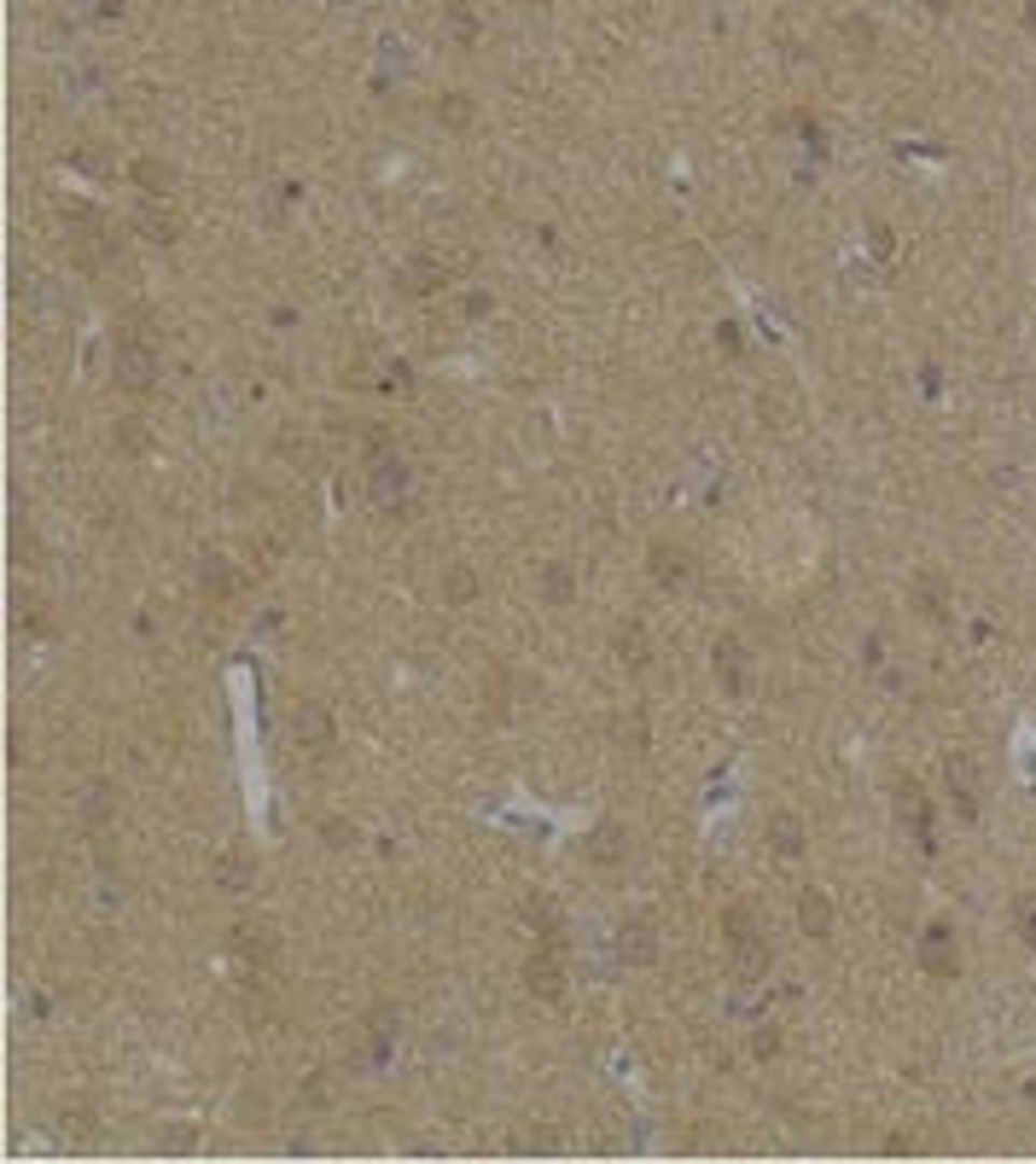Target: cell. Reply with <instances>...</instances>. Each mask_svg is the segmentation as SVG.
Listing matches in <instances>:
<instances>
[{"label":"cell","instance_id":"1","mask_svg":"<svg viewBox=\"0 0 1036 1164\" xmlns=\"http://www.w3.org/2000/svg\"><path fill=\"white\" fill-rule=\"evenodd\" d=\"M723 926H728V950H733V979L757 984L762 972H769V938H762L757 914L745 909V902H733V909L723 914Z\"/></svg>","mask_w":1036,"mask_h":1164},{"label":"cell","instance_id":"2","mask_svg":"<svg viewBox=\"0 0 1036 1164\" xmlns=\"http://www.w3.org/2000/svg\"><path fill=\"white\" fill-rule=\"evenodd\" d=\"M292 734L314 763H321V757H333V745H338V723H333V711H326L321 699H304V705L292 711Z\"/></svg>","mask_w":1036,"mask_h":1164},{"label":"cell","instance_id":"3","mask_svg":"<svg viewBox=\"0 0 1036 1164\" xmlns=\"http://www.w3.org/2000/svg\"><path fill=\"white\" fill-rule=\"evenodd\" d=\"M524 984L536 996H559L565 990V938H536V950L524 960Z\"/></svg>","mask_w":1036,"mask_h":1164},{"label":"cell","instance_id":"4","mask_svg":"<svg viewBox=\"0 0 1036 1164\" xmlns=\"http://www.w3.org/2000/svg\"><path fill=\"white\" fill-rule=\"evenodd\" d=\"M111 373H117L123 391H152L157 384V350H146L135 333L117 338V362H111Z\"/></svg>","mask_w":1036,"mask_h":1164},{"label":"cell","instance_id":"5","mask_svg":"<svg viewBox=\"0 0 1036 1164\" xmlns=\"http://www.w3.org/2000/svg\"><path fill=\"white\" fill-rule=\"evenodd\" d=\"M711 664H716V682H723L728 699H745V693H752V658H745V646L733 641V635L716 641V658H711Z\"/></svg>","mask_w":1036,"mask_h":1164},{"label":"cell","instance_id":"6","mask_svg":"<svg viewBox=\"0 0 1036 1164\" xmlns=\"http://www.w3.org/2000/svg\"><path fill=\"white\" fill-rule=\"evenodd\" d=\"M943 781H949V793H955L961 815H978V793H984V774H978V763H972L967 752L943 757Z\"/></svg>","mask_w":1036,"mask_h":1164},{"label":"cell","instance_id":"7","mask_svg":"<svg viewBox=\"0 0 1036 1164\" xmlns=\"http://www.w3.org/2000/svg\"><path fill=\"white\" fill-rule=\"evenodd\" d=\"M920 967L932 972V979H955V931L943 926H926V938H920Z\"/></svg>","mask_w":1036,"mask_h":1164},{"label":"cell","instance_id":"8","mask_svg":"<svg viewBox=\"0 0 1036 1164\" xmlns=\"http://www.w3.org/2000/svg\"><path fill=\"white\" fill-rule=\"evenodd\" d=\"M234 955L239 960H251V967H275V955H280V943H275V931L268 926H234Z\"/></svg>","mask_w":1036,"mask_h":1164},{"label":"cell","instance_id":"9","mask_svg":"<svg viewBox=\"0 0 1036 1164\" xmlns=\"http://www.w3.org/2000/svg\"><path fill=\"white\" fill-rule=\"evenodd\" d=\"M617 955H624L629 967H653L658 960V931L646 926V920H629V926L617 931Z\"/></svg>","mask_w":1036,"mask_h":1164},{"label":"cell","instance_id":"10","mask_svg":"<svg viewBox=\"0 0 1036 1164\" xmlns=\"http://www.w3.org/2000/svg\"><path fill=\"white\" fill-rule=\"evenodd\" d=\"M198 583H205V588H210V594H215V600H234L244 577H239V571H234V565H227V559H222V553H205V559H198Z\"/></svg>","mask_w":1036,"mask_h":1164},{"label":"cell","instance_id":"11","mask_svg":"<svg viewBox=\"0 0 1036 1164\" xmlns=\"http://www.w3.org/2000/svg\"><path fill=\"white\" fill-rule=\"evenodd\" d=\"M646 565H653V577L664 583V588H682V583H687V553L675 548V542H653Z\"/></svg>","mask_w":1036,"mask_h":1164},{"label":"cell","instance_id":"12","mask_svg":"<svg viewBox=\"0 0 1036 1164\" xmlns=\"http://www.w3.org/2000/svg\"><path fill=\"white\" fill-rule=\"evenodd\" d=\"M588 856H594L600 868H617V861L629 856V832L617 827V822H600V827H594V839H588Z\"/></svg>","mask_w":1036,"mask_h":1164},{"label":"cell","instance_id":"13","mask_svg":"<svg viewBox=\"0 0 1036 1164\" xmlns=\"http://www.w3.org/2000/svg\"><path fill=\"white\" fill-rule=\"evenodd\" d=\"M251 880H256V856H244V851L215 856V885L222 890H251Z\"/></svg>","mask_w":1036,"mask_h":1164},{"label":"cell","instance_id":"14","mask_svg":"<svg viewBox=\"0 0 1036 1164\" xmlns=\"http://www.w3.org/2000/svg\"><path fill=\"white\" fill-rule=\"evenodd\" d=\"M135 227H140L146 239H157V246H176V239H181V222H176L169 210H157V205H140V210H135Z\"/></svg>","mask_w":1036,"mask_h":1164},{"label":"cell","instance_id":"15","mask_svg":"<svg viewBox=\"0 0 1036 1164\" xmlns=\"http://www.w3.org/2000/svg\"><path fill=\"white\" fill-rule=\"evenodd\" d=\"M798 926L810 931V938H827L832 931V902L822 897V890H803L798 897Z\"/></svg>","mask_w":1036,"mask_h":1164},{"label":"cell","instance_id":"16","mask_svg":"<svg viewBox=\"0 0 1036 1164\" xmlns=\"http://www.w3.org/2000/svg\"><path fill=\"white\" fill-rule=\"evenodd\" d=\"M914 600H920V612H926V617H943L949 612V583L938 577V571H920V577H914Z\"/></svg>","mask_w":1036,"mask_h":1164},{"label":"cell","instance_id":"17","mask_svg":"<svg viewBox=\"0 0 1036 1164\" xmlns=\"http://www.w3.org/2000/svg\"><path fill=\"white\" fill-rule=\"evenodd\" d=\"M542 594H548V606H565V600L577 594V577H571L565 559H548V565H542Z\"/></svg>","mask_w":1036,"mask_h":1164},{"label":"cell","instance_id":"18","mask_svg":"<svg viewBox=\"0 0 1036 1164\" xmlns=\"http://www.w3.org/2000/svg\"><path fill=\"white\" fill-rule=\"evenodd\" d=\"M135 181H140V193H146V198H164L169 186H176V169H169L164 157H140V164H135Z\"/></svg>","mask_w":1036,"mask_h":1164},{"label":"cell","instance_id":"19","mask_svg":"<svg viewBox=\"0 0 1036 1164\" xmlns=\"http://www.w3.org/2000/svg\"><path fill=\"white\" fill-rule=\"evenodd\" d=\"M769 844H774L781 856H798V851H803V822H798L793 810H781V815L769 822Z\"/></svg>","mask_w":1036,"mask_h":1164},{"label":"cell","instance_id":"20","mask_svg":"<svg viewBox=\"0 0 1036 1164\" xmlns=\"http://www.w3.org/2000/svg\"><path fill=\"white\" fill-rule=\"evenodd\" d=\"M897 810L914 822V832H920V839L932 832V810H926V798H920V786H914V781H902V786H897ZM926 844H932V839H926Z\"/></svg>","mask_w":1036,"mask_h":1164},{"label":"cell","instance_id":"21","mask_svg":"<svg viewBox=\"0 0 1036 1164\" xmlns=\"http://www.w3.org/2000/svg\"><path fill=\"white\" fill-rule=\"evenodd\" d=\"M443 18H449V36L460 41V47H478V18H472L466 0H449V12H443Z\"/></svg>","mask_w":1036,"mask_h":1164},{"label":"cell","instance_id":"22","mask_svg":"<svg viewBox=\"0 0 1036 1164\" xmlns=\"http://www.w3.org/2000/svg\"><path fill=\"white\" fill-rule=\"evenodd\" d=\"M437 285H443V268L431 263V256H420V263L402 268V292H437Z\"/></svg>","mask_w":1036,"mask_h":1164},{"label":"cell","instance_id":"23","mask_svg":"<svg viewBox=\"0 0 1036 1164\" xmlns=\"http://www.w3.org/2000/svg\"><path fill=\"white\" fill-rule=\"evenodd\" d=\"M612 641H617V658H624V664H635V670L646 664V635H641V623H624Z\"/></svg>","mask_w":1036,"mask_h":1164},{"label":"cell","instance_id":"24","mask_svg":"<svg viewBox=\"0 0 1036 1164\" xmlns=\"http://www.w3.org/2000/svg\"><path fill=\"white\" fill-rule=\"evenodd\" d=\"M437 123H443V128H466V123H472V99H466V94H443V99H437Z\"/></svg>","mask_w":1036,"mask_h":1164},{"label":"cell","instance_id":"25","mask_svg":"<svg viewBox=\"0 0 1036 1164\" xmlns=\"http://www.w3.org/2000/svg\"><path fill=\"white\" fill-rule=\"evenodd\" d=\"M82 810H88V822H111V786H88V798H82Z\"/></svg>","mask_w":1036,"mask_h":1164},{"label":"cell","instance_id":"26","mask_svg":"<svg viewBox=\"0 0 1036 1164\" xmlns=\"http://www.w3.org/2000/svg\"><path fill=\"white\" fill-rule=\"evenodd\" d=\"M472 594H478V583H472V571H466V565H454V571H449V600H454V606H466Z\"/></svg>","mask_w":1036,"mask_h":1164},{"label":"cell","instance_id":"27","mask_svg":"<svg viewBox=\"0 0 1036 1164\" xmlns=\"http://www.w3.org/2000/svg\"><path fill=\"white\" fill-rule=\"evenodd\" d=\"M844 41H856V53H868V41H873V24H868V18H844Z\"/></svg>","mask_w":1036,"mask_h":1164},{"label":"cell","instance_id":"28","mask_svg":"<svg viewBox=\"0 0 1036 1164\" xmlns=\"http://www.w3.org/2000/svg\"><path fill=\"white\" fill-rule=\"evenodd\" d=\"M752 1048H757V1054H774V1048H781V1037H774V1030H757Z\"/></svg>","mask_w":1036,"mask_h":1164},{"label":"cell","instance_id":"29","mask_svg":"<svg viewBox=\"0 0 1036 1164\" xmlns=\"http://www.w3.org/2000/svg\"><path fill=\"white\" fill-rule=\"evenodd\" d=\"M350 839H355V827H338V822L326 827V844H350Z\"/></svg>","mask_w":1036,"mask_h":1164},{"label":"cell","instance_id":"30","mask_svg":"<svg viewBox=\"0 0 1036 1164\" xmlns=\"http://www.w3.org/2000/svg\"><path fill=\"white\" fill-rule=\"evenodd\" d=\"M920 6H926V12H949V0H920Z\"/></svg>","mask_w":1036,"mask_h":1164}]
</instances>
